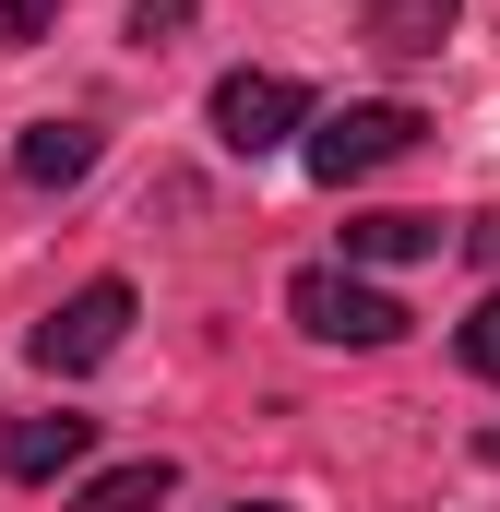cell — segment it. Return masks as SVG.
Returning <instances> with one entry per match:
<instances>
[{
	"label": "cell",
	"mask_w": 500,
	"mask_h": 512,
	"mask_svg": "<svg viewBox=\"0 0 500 512\" xmlns=\"http://www.w3.org/2000/svg\"><path fill=\"white\" fill-rule=\"evenodd\" d=\"M358 12H370V36H381V48H405V60L453 36V0H358Z\"/></svg>",
	"instance_id": "9"
},
{
	"label": "cell",
	"mask_w": 500,
	"mask_h": 512,
	"mask_svg": "<svg viewBox=\"0 0 500 512\" xmlns=\"http://www.w3.org/2000/svg\"><path fill=\"white\" fill-rule=\"evenodd\" d=\"M120 334H131V286H120V274H96V286H72V298H60V310H48L36 334H24V358L72 382V370L120 358Z\"/></svg>",
	"instance_id": "3"
},
{
	"label": "cell",
	"mask_w": 500,
	"mask_h": 512,
	"mask_svg": "<svg viewBox=\"0 0 500 512\" xmlns=\"http://www.w3.org/2000/svg\"><path fill=\"white\" fill-rule=\"evenodd\" d=\"M48 36V0H0V48H36Z\"/></svg>",
	"instance_id": "12"
},
{
	"label": "cell",
	"mask_w": 500,
	"mask_h": 512,
	"mask_svg": "<svg viewBox=\"0 0 500 512\" xmlns=\"http://www.w3.org/2000/svg\"><path fill=\"white\" fill-rule=\"evenodd\" d=\"M239 512H286V501H239Z\"/></svg>",
	"instance_id": "14"
},
{
	"label": "cell",
	"mask_w": 500,
	"mask_h": 512,
	"mask_svg": "<svg viewBox=\"0 0 500 512\" xmlns=\"http://www.w3.org/2000/svg\"><path fill=\"white\" fill-rule=\"evenodd\" d=\"M441 251V215H346V262H429Z\"/></svg>",
	"instance_id": "7"
},
{
	"label": "cell",
	"mask_w": 500,
	"mask_h": 512,
	"mask_svg": "<svg viewBox=\"0 0 500 512\" xmlns=\"http://www.w3.org/2000/svg\"><path fill=\"white\" fill-rule=\"evenodd\" d=\"M477 453H489V465H500V417H489V429H477Z\"/></svg>",
	"instance_id": "13"
},
{
	"label": "cell",
	"mask_w": 500,
	"mask_h": 512,
	"mask_svg": "<svg viewBox=\"0 0 500 512\" xmlns=\"http://www.w3.org/2000/svg\"><path fill=\"white\" fill-rule=\"evenodd\" d=\"M84 167H96V120H36L12 143V179H24V191H72Z\"/></svg>",
	"instance_id": "6"
},
{
	"label": "cell",
	"mask_w": 500,
	"mask_h": 512,
	"mask_svg": "<svg viewBox=\"0 0 500 512\" xmlns=\"http://www.w3.org/2000/svg\"><path fill=\"white\" fill-rule=\"evenodd\" d=\"M167 36H191V0H131V48H167Z\"/></svg>",
	"instance_id": "11"
},
{
	"label": "cell",
	"mask_w": 500,
	"mask_h": 512,
	"mask_svg": "<svg viewBox=\"0 0 500 512\" xmlns=\"http://www.w3.org/2000/svg\"><path fill=\"white\" fill-rule=\"evenodd\" d=\"M167 501H179V465H167V453H143V465L84 477V501H72V512H167Z\"/></svg>",
	"instance_id": "8"
},
{
	"label": "cell",
	"mask_w": 500,
	"mask_h": 512,
	"mask_svg": "<svg viewBox=\"0 0 500 512\" xmlns=\"http://www.w3.org/2000/svg\"><path fill=\"white\" fill-rule=\"evenodd\" d=\"M84 453H96V417H12V441H0V477L48 489V477H72Z\"/></svg>",
	"instance_id": "5"
},
{
	"label": "cell",
	"mask_w": 500,
	"mask_h": 512,
	"mask_svg": "<svg viewBox=\"0 0 500 512\" xmlns=\"http://www.w3.org/2000/svg\"><path fill=\"white\" fill-rule=\"evenodd\" d=\"M417 108L405 96H358V108H322L310 120V143H298V167L322 179V191H346V179H381V167H405L417 155Z\"/></svg>",
	"instance_id": "1"
},
{
	"label": "cell",
	"mask_w": 500,
	"mask_h": 512,
	"mask_svg": "<svg viewBox=\"0 0 500 512\" xmlns=\"http://www.w3.org/2000/svg\"><path fill=\"white\" fill-rule=\"evenodd\" d=\"M215 143H227V155L310 143V84H286V72H227V84H215Z\"/></svg>",
	"instance_id": "4"
},
{
	"label": "cell",
	"mask_w": 500,
	"mask_h": 512,
	"mask_svg": "<svg viewBox=\"0 0 500 512\" xmlns=\"http://www.w3.org/2000/svg\"><path fill=\"white\" fill-rule=\"evenodd\" d=\"M286 310H298L310 346H405V322H417L405 298H381L358 262H310V274L286 286Z\"/></svg>",
	"instance_id": "2"
},
{
	"label": "cell",
	"mask_w": 500,
	"mask_h": 512,
	"mask_svg": "<svg viewBox=\"0 0 500 512\" xmlns=\"http://www.w3.org/2000/svg\"><path fill=\"white\" fill-rule=\"evenodd\" d=\"M453 358H465L477 382H500V286L477 298V310H465V322H453Z\"/></svg>",
	"instance_id": "10"
}]
</instances>
